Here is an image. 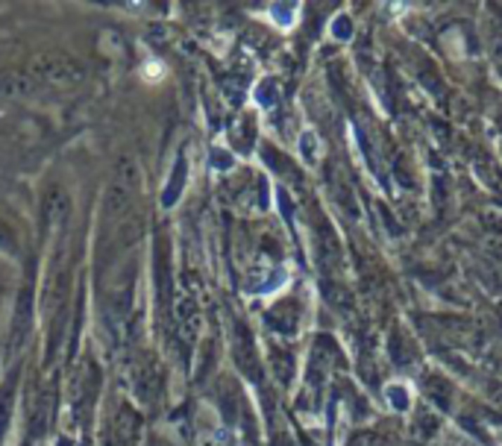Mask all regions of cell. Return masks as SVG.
Listing matches in <instances>:
<instances>
[{
	"mask_svg": "<svg viewBox=\"0 0 502 446\" xmlns=\"http://www.w3.org/2000/svg\"><path fill=\"white\" fill-rule=\"evenodd\" d=\"M30 74L47 88H77L82 77H86L82 65L68 56H44L39 62H32Z\"/></svg>",
	"mask_w": 502,
	"mask_h": 446,
	"instance_id": "1",
	"label": "cell"
},
{
	"mask_svg": "<svg viewBox=\"0 0 502 446\" xmlns=\"http://www.w3.org/2000/svg\"><path fill=\"white\" fill-rule=\"evenodd\" d=\"M385 396H388V402H391L397 411H408V408H411L408 391H406L403 385H388V388H385Z\"/></svg>",
	"mask_w": 502,
	"mask_h": 446,
	"instance_id": "2",
	"label": "cell"
},
{
	"mask_svg": "<svg viewBox=\"0 0 502 446\" xmlns=\"http://www.w3.org/2000/svg\"><path fill=\"white\" fill-rule=\"evenodd\" d=\"M335 36H338V39H349V24H347V18H338V24H335Z\"/></svg>",
	"mask_w": 502,
	"mask_h": 446,
	"instance_id": "3",
	"label": "cell"
}]
</instances>
